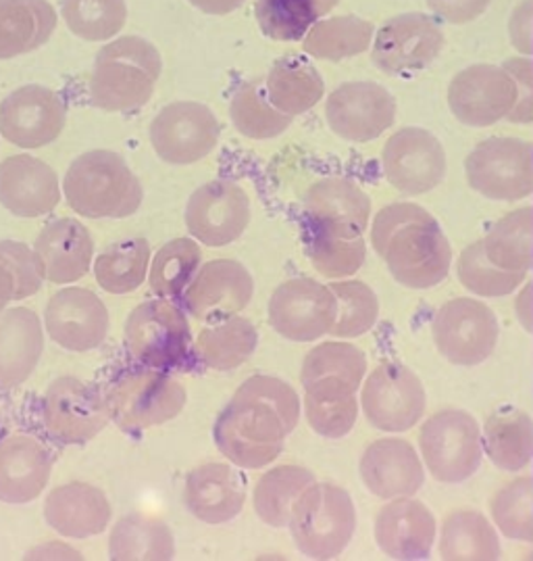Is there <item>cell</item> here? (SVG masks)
Segmentation results:
<instances>
[{
  "label": "cell",
  "instance_id": "1",
  "mask_svg": "<svg viewBox=\"0 0 533 561\" xmlns=\"http://www.w3.org/2000/svg\"><path fill=\"white\" fill-rule=\"evenodd\" d=\"M299 422V397L274 376H253L215 422V445L234 466L260 470L276 461Z\"/></svg>",
  "mask_w": 533,
  "mask_h": 561
},
{
  "label": "cell",
  "instance_id": "2",
  "mask_svg": "<svg viewBox=\"0 0 533 561\" xmlns=\"http://www.w3.org/2000/svg\"><path fill=\"white\" fill-rule=\"evenodd\" d=\"M163 59L154 44L140 36H121L105 44L94 61L90 101L108 113L144 107L154 94Z\"/></svg>",
  "mask_w": 533,
  "mask_h": 561
},
{
  "label": "cell",
  "instance_id": "3",
  "mask_svg": "<svg viewBox=\"0 0 533 561\" xmlns=\"http://www.w3.org/2000/svg\"><path fill=\"white\" fill-rule=\"evenodd\" d=\"M63 195L69 209L90 219L134 216L144 191L121 154L96 149L80 154L65 173Z\"/></svg>",
  "mask_w": 533,
  "mask_h": 561
},
{
  "label": "cell",
  "instance_id": "4",
  "mask_svg": "<svg viewBox=\"0 0 533 561\" xmlns=\"http://www.w3.org/2000/svg\"><path fill=\"white\" fill-rule=\"evenodd\" d=\"M111 420L126 432H142L175 420L188 394L173 376L161 369H136L119 378L107 394Z\"/></svg>",
  "mask_w": 533,
  "mask_h": 561
},
{
  "label": "cell",
  "instance_id": "5",
  "mask_svg": "<svg viewBox=\"0 0 533 561\" xmlns=\"http://www.w3.org/2000/svg\"><path fill=\"white\" fill-rule=\"evenodd\" d=\"M126 345L144 367H179L193 353V332L186 313L165 299L142 302L129 313Z\"/></svg>",
  "mask_w": 533,
  "mask_h": 561
},
{
  "label": "cell",
  "instance_id": "6",
  "mask_svg": "<svg viewBox=\"0 0 533 561\" xmlns=\"http://www.w3.org/2000/svg\"><path fill=\"white\" fill-rule=\"evenodd\" d=\"M43 420L44 428L57 443L82 445L107 428V394L80 378L65 376L46 390Z\"/></svg>",
  "mask_w": 533,
  "mask_h": 561
},
{
  "label": "cell",
  "instance_id": "7",
  "mask_svg": "<svg viewBox=\"0 0 533 561\" xmlns=\"http://www.w3.org/2000/svg\"><path fill=\"white\" fill-rule=\"evenodd\" d=\"M221 126L213 111L194 101L161 108L150 124V145L171 165H193L213 152Z\"/></svg>",
  "mask_w": 533,
  "mask_h": 561
},
{
  "label": "cell",
  "instance_id": "8",
  "mask_svg": "<svg viewBox=\"0 0 533 561\" xmlns=\"http://www.w3.org/2000/svg\"><path fill=\"white\" fill-rule=\"evenodd\" d=\"M251 198L232 180H213L194 191L186 205V228L207 247H228L251 224Z\"/></svg>",
  "mask_w": 533,
  "mask_h": 561
},
{
  "label": "cell",
  "instance_id": "9",
  "mask_svg": "<svg viewBox=\"0 0 533 561\" xmlns=\"http://www.w3.org/2000/svg\"><path fill=\"white\" fill-rule=\"evenodd\" d=\"M63 99L40 84L13 90L0 103V134L20 149H43L55 142L65 128Z\"/></svg>",
  "mask_w": 533,
  "mask_h": 561
},
{
  "label": "cell",
  "instance_id": "10",
  "mask_svg": "<svg viewBox=\"0 0 533 561\" xmlns=\"http://www.w3.org/2000/svg\"><path fill=\"white\" fill-rule=\"evenodd\" d=\"M44 325L53 343L73 353H88L107 339V305L92 290L78 286L63 288L46 305Z\"/></svg>",
  "mask_w": 533,
  "mask_h": 561
},
{
  "label": "cell",
  "instance_id": "11",
  "mask_svg": "<svg viewBox=\"0 0 533 561\" xmlns=\"http://www.w3.org/2000/svg\"><path fill=\"white\" fill-rule=\"evenodd\" d=\"M253 293L255 282L242 263L215 260L196 272L184 290V305L196 320L215 324L240 313Z\"/></svg>",
  "mask_w": 533,
  "mask_h": 561
},
{
  "label": "cell",
  "instance_id": "12",
  "mask_svg": "<svg viewBox=\"0 0 533 561\" xmlns=\"http://www.w3.org/2000/svg\"><path fill=\"white\" fill-rule=\"evenodd\" d=\"M290 528L304 556H336L350 530V507L344 495L329 486L309 489L294 505Z\"/></svg>",
  "mask_w": 533,
  "mask_h": 561
},
{
  "label": "cell",
  "instance_id": "13",
  "mask_svg": "<svg viewBox=\"0 0 533 561\" xmlns=\"http://www.w3.org/2000/svg\"><path fill=\"white\" fill-rule=\"evenodd\" d=\"M59 203V178L43 159L13 154L0 163V205L9 214L34 219L55 211Z\"/></svg>",
  "mask_w": 533,
  "mask_h": 561
},
{
  "label": "cell",
  "instance_id": "14",
  "mask_svg": "<svg viewBox=\"0 0 533 561\" xmlns=\"http://www.w3.org/2000/svg\"><path fill=\"white\" fill-rule=\"evenodd\" d=\"M334 318L329 293L311 280L283 282L269 301V324L283 339L313 341L321 336Z\"/></svg>",
  "mask_w": 533,
  "mask_h": 561
},
{
  "label": "cell",
  "instance_id": "15",
  "mask_svg": "<svg viewBox=\"0 0 533 561\" xmlns=\"http://www.w3.org/2000/svg\"><path fill=\"white\" fill-rule=\"evenodd\" d=\"M44 280L71 284L82 280L94 255V240L82 221L59 217L46 224L34 242Z\"/></svg>",
  "mask_w": 533,
  "mask_h": 561
},
{
  "label": "cell",
  "instance_id": "16",
  "mask_svg": "<svg viewBox=\"0 0 533 561\" xmlns=\"http://www.w3.org/2000/svg\"><path fill=\"white\" fill-rule=\"evenodd\" d=\"M246 503L244 476L225 463H207L193 470L184 482V505L205 524H225L237 518Z\"/></svg>",
  "mask_w": 533,
  "mask_h": 561
},
{
  "label": "cell",
  "instance_id": "17",
  "mask_svg": "<svg viewBox=\"0 0 533 561\" xmlns=\"http://www.w3.org/2000/svg\"><path fill=\"white\" fill-rule=\"evenodd\" d=\"M53 470V459L40 440L13 434L0 440V501L25 505L43 495Z\"/></svg>",
  "mask_w": 533,
  "mask_h": 561
},
{
  "label": "cell",
  "instance_id": "18",
  "mask_svg": "<svg viewBox=\"0 0 533 561\" xmlns=\"http://www.w3.org/2000/svg\"><path fill=\"white\" fill-rule=\"evenodd\" d=\"M113 516L107 495L85 482H69L46 496L44 518L65 539H90L103 535Z\"/></svg>",
  "mask_w": 533,
  "mask_h": 561
},
{
  "label": "cell",
  "instance_id": "19",
  "mask_svg": "<svg viewBox=\"0 0 533 561\" xmlns=\"http://www.w3.org/2000/svg\"><path fill=\"white\" fill-rule=\"evenodd\" d=\"M44 353L40 318L27 307L0 313V390L22 387Z\"/></svg>",
  "mask_w": 533,
  "mask_h": 561
},
{
  "label": "cell",
  "instance_id": "20",
  "mask_svg": "<svg viewBox=\"0 0 533 561\" xmlns=\"http://www.w3.org/2000/svg\"><path fill=\"white\" fill-rule=\"evenodd\" d=\"M57 27L48 0H0V61L38 50Z\"/></svg>",
  "mask_w": 533,
  "mask_h": 561
},
{
  "label": "cell",
  "instance_id": "21",
  "mask_svg": "<svg viewBox=\"0 0 533 561\" xmlns=\"http://www.w3.org/2000/svg\"><path fill=\"white\" fill-rule=\"evenodd\" d=\"M258 346V332L246 318L232 316L205 328L194 341V355L202 366L230 371L246 364Z\"/></svg>",
  "mask_w": 533,
  "mask_h": 561
},
{
  "label": "cell",
  "instance_id": "22",
  "mask_svg": "<svg viewBox=\"0 0 533 561\" xmlns=\"http://www.w3.org/2000/svg\"><path fill=\"white\" fill-rule=\"evenodd\" d=\"M108 556L117 561L173 560L175 540L163 519L134 514L113 526L108 537Z\"/></svg>",
  "mask_w": 533,
  "mask_h": 561
},
{
  "label": "cell",
  "instance_id": "23",
  "mask_svg": "<svg viewBox=\"0 0 533 561\" xmlns=\"http://www.w3.org/2000/svg\"><path fill=\"white\" fill-rule=\"evenodd\" d=\"M150 244L144 238H128L107 247L94 261V276L111 295H129L142 286L150 272Z\"/></svg>",
  "mask_w": 533,
  "mask_h": 561
},
{
  "label": "cell",
  "instance_id": "24",
  "mask_svg": "<svg viewBox=\"0 0 533 561\" xmlns=\"http://www.w3.org/2000/svg\"><path fill=\"white\" fill-rule=\"evenodd\" d=\"M311 482V474L294 466H279L260 476L253 493V505L258 519L267 526H288L294 505Z\"/></svg>",
  "mask_w": 533,
  "mask_h": 561
},
{
  "label": "cell",
  "instance_id": "25",
  "mask_svg": "<svg viewBox=\"0 0 533 561\" xmlns=\"http://www.w3.org/2000/svg\"><path fill=\"white\" fill-rule=\"evenodd\" d=\"M267 96L286 115H297L317 103L321 82L313 67L300 57H283L267 76Z\"/></svg>",
  "mask_w": 533,
  "mask_h": 561
},
{
  "label": "cell",
  "instance_id": "26",
  "mask_svg": "<svg viewBox=\"0 0 533 561\" xmlns=\"http://www.w3.org/2000/svg\"><path fill=\"white\" fill-rule=\"evenodd\" d=\"M61 18L71 34L85 43H105L128 22L126 0H61Z\"/></svg>",
  "mask_w": 533,
  "mask_h": 561
},
{
  "label": "cell",
  "instance_id": "27",
  "mask_svg": "<svg viewBox=\"0 0 533 561\" xmlns=\"http://www.w3.org/2000/svg\"><path fill=\"white\" fill-rule=\"evenodd\" d=\"M230 117L235 130L253 140L276 138L290 126V115L274 107L267 90L256 82L240 88L230 105Z\"/></svg>",
  "mask_w": 533,
  "mask_h": 561
},
{
  "label": "cell",
  "instance_id": "28",
  "mask_svg": "<svg viewBox=\"0 0 533 561\" xmlns=\"http://www.w3.org/2000/svg\"><path fill=\"white\" fill-rule=\"evenodd\" d=\"M202 260L193 238H175L159 249L150 265V288L159 297H179L193 282Z\"/></svg>",
  "mask_w": 533,
  "mask_h": 561
},
{
  "label": "cell",
  "instance_id": "29",
  "mask_svg": "<svg viewBox=\"0 0 533 561\" xmlns=\"http://www.w3.org/2000/svg\"><path fill=\"white\" fill-rule=\"evenodd\" d=\"M43 280L34 249L18 240H0V313L9 302L34 297Z\"/></svg>",
  "mask_w": 533,
  "mask_h": 561
},
{
  "label": "cell",
  "instance_id": "30",
  "mask_svg": "<svg viewBox=\"0 0 533 561\" xmlns=\"http://www.w3.org/2000/svg\"><path fill=\"white\" fill-rule=\"evenodd\" d=\"M327 0H256L255 15L260 32L271 41H299L311 18L323 11Z\"/></svg>",
  "mask_w": 533,
  "mask_h": 561
},
{
  "label": "cell",
  "instance_id": "31",
  "mask_svg": "<svg viewBox=\"0 0 533 561\" xmlns=\"http://www.w3.org/2000/svg\"><path fill=\"white\" fill-rule=\"evenodd\" d=\"M198 11L207 15H228L240 9L246 0H188Z\"/></svg>",
  "mask_w": 533,
  "mask_h": 561
}]
</instances>
